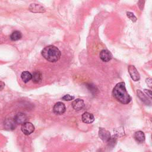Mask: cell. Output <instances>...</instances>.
I'll list each match as a JSON object with an SVG mask.
<instances>
[{"label": "cell", "instance_id": "cell-2", "mask_svg": "<svg viewBox=\"0 0 152 152\" xmlns=\"http://www.w3.org/2000/svg\"><path fill=\"white\" fill-rule=\"evenodd\" d=\"M61 52L59 49L53 46L49 45L46 46L42 51V55L47 61L55 62L58 61L61 57Z\"/></svg>", "mask_w": 152, "mask_h": 152}, {"label": "cell", "instance_id": "cell-15", "mask_svg": "<svg viewBox=\"0 0 152 152\" xmlns=\"http://www.w3.org/2000/svg\"><path fill=\"white\" fill-rule=\"evenodd\" d=\"M137 96L140 97V99L145 104H150V101L148 100V97L145 96V95L142 93V91H141L140 90H137Z\"/></svg>", "mask_w": 152, "mask_h": 152}, {"label": "cell", "instance_id": "cell-11", "mask_svg": "<svg viewBox=\"0 0 152 152\" xmlns=\"http://www.w3.org/2000/svg\"><path fill=\"white\" fill-rule=\"evenodd\" d=\"M82 121L86 124H91L94 121V117L92 113L89 112H84L82 115Z\"/></svg>", "mask_w": 152, "mask_h": 152}, {"label": "cell", "instance_id": "cell-7", "mask_svg": "<svg viewBox=\"0 0 152 152\" xmlns=\"http://www.w3.org/2000/svg\"><path fill=\"white\" fill-rule=\"evenodd\" d=\"M14 120L15 121V122L17 124L23 125L24 123L27 122V116H26V114H24L23 113H18L15 115Z\"/></svg>", "mask_w": 152, "mask_h": 152}, {"label": "cell", "instance_id": "cell-16", "mask_svg": "<svg viewBox=\"0 0 152 152\" xmlns=\"http://www.w3.org/2000/svg\"><path fill=\"white\" fill-rule=\"evenodd\" d=\"M30 11L34 12H43L45 11V9L42 6L39 5V4H31L30 6Z\"/></svg>", "mask_w": 152, "mask_h": 152}, {"label": "cell", "instance_id": "cell-22", "mask_svg": "<svg viewBox=\"0 0 152 152\" xmlns=\"http://www.w3.org/2000/svg\"><path fill=\"white\" fill-rule=\"evenodd\" d=\"M146 83L150 87H151V79L150 78H148L147 79H146Z\"/></svg>", "mask_w": 152, "mask_h": 152}, {"label": "cell", "instance_id": "cell-20", "mask_svg": "<svg viewBox=\"0 0 152 152\" xmlns=\"http://www.w3.org/2000/svg\"><path fill=\"white\" fill-rule=\"evenodd\" d=\"M74 99V96H70L69 94H66L65 96H64L62 97V99L64 100H65V101H70V100H72Z\"/></svg>", "mask_w": 152, "mask_h": 152}, {"label": "cell", "instance_id": "cell-14", "mask_svg": "<svg viewBox=\"0 0 152 152\" xmlns=\"http://www.w3.org/2000/svg\"><path fill=\"white\" fill-rule=\"evenodd\" d=\"M21 78L24 83H27L31 80L32 75L28 71H23L21 74Z\"/></svg>", "mask_w": 152, "mask_h": 152}, {"label": "cell", "instance_id": "cell-5", "mask_svg": "<svg viewBox=\"0 0 152 152\" xmlns=\"http://www.w3.org/2000/svg\"><path fill=\"white\" fill-rule=\"evenodd\" d=\"M66 110L65 104L62 102H57L53 106V112L56 115H62L63 114Z\"/></svg>", "mask_w": 152, "mask_h": 152}, {"label": "cell", "instance_id": "cell-3", "mask_svg": "<svg viewBox=\"0 0 152 152\" xmlns=\"http://www.w3.org/2000/svg\"><path fill=\"white\" fill-rule=\"evenodd\" d=\"M21 129L24 134L28 135L33 132L34 131V126L31 122H27L22 125Z\"/></svg>", "mask_w": 152, "mask_h": 152}, {"label": "cell", "instance_id": "cell-1", "mask_svg": "<svg viewBox=\"0 0 152 152\" xmlns=\"http://www.w3.org/2000/svg\"><path fill=\"white\" fill-rule=\"evenodd\" d=\"M113 97L122 104H128L131 100V97L126 91L125 84L124 82L118 83L112 91Z\"/></svg>", "mask_w": 152, "mask_h": 152}, {"label": "cell", "instance_id": "cell-6", "mask_svg": "<svg viewBox=\"0 0 152 152\" xmlns=\"http://www.w3.org/2000/svg\"><path fill=\"white\" fill-rule=\"evenodd\" d=\"M99 136L104 142H107L110 138V132L103 128H100L99 130Z\"/></svg>", "mask_w": 152, "mask_h": 152}, {"label": "cell", "instance_id": "cell-9", "mask_svg": "<svg viewBox=\"0 0 152 152\" xmlns=\"http://www.w3.org/2000/svg\"><path fill=\"white\" fill-rule=\"evenodd\" d=\"M4 128L5 129L11 131V130H14L16 128L17 124L15 123V122L14 119H7L4 121Z\"/></svg>", "mask_w": 152, "mask_h": 152}, {"label": "cell", "instance_id": "cell-4", "mask_svg": "<svg viewBox=\"0 0 152 152\" xmlns=\"http://www.w3.org/2000/svg\"><path fill=\"white\" fill-rule=\"evenodd\" d=\"M128 70L131 78L134 81H138L140 80V74L134 65H129L128 68Z\"/></svg>", "mask_w": 152, "mask_h": 152}, {"label": "cell", "instance_id": "cell-13", "mask_svg": "<svg viewBox=\"0 0 152 152\" xmlns=\"http://www.w3.org/2000/svg\"><path fill=\"white\" fill-rule=\"evenodd\" d=\"M134 138L137 142H142L145 140V135L142 131H138L135 133Z\"/></svg>", "mask_w": 152, "mask_h": 152}, {"label": "cell", "instance_id": "cell-19", "mask_svg": "<svg viewBox=\"0 0 152 152\" xmlns=\"http://www.w3.org/2000/svg\"><path fill=\"white\" fill-rule=\"evenodd\" d=\"M126 15L128 17V18L133 22H135L137 21V17L134 15V14L131 12H127Z\"/></svg>", "mask_w": 152, "mask_h": 152}, {"label": "cell", "instance_id": "cell-12", "mask_svg": "<svg viewBox=\"0 0 152 152\" xmlns=\"http://www.w3.org/2000/svg\"><path fill=\"white\" fill-rule=\"evenodd\" d=\"M31 75H32L31 80L34 83L37 84V83H40L42 81V75L40 71H34L31 74Z\"/></svg>", "mask_w": 152, "mask_h": 152}, {"label": "cell", "instance_id": "cell-10", "mask_svg": "<svg viewBox=\"0 0 152 152\" xmlns=\"http://www.w3.org/2000/svg\"><path fill=\"white\" fill-rule=\"evenodd\" d=\"M72 106L73 109L77 111L81 110L84 107V103L82 99H77L74 100L72 103Z\"/></svg>", "mask_w": 152, "mask_h": 152}, {"label": "cell", "instance_id": "cell-21", "mask_svg": "<svg viewBox=\"0 0 152 152\" xmlns=\"http://www.w3.org/2000/svg\"><path fill=\"white\" fill-rule=\"evenodd\" d=\"M144 92L151 98V91L150 90L144 89Z\"/></svg>", "mask_w": 152, "mask_h": 152}, {"label": "cell", "instance_id": "cell-17", "mask_svg": "<svg viewBox=\"0 0 152 152\" xmlns=\"http://www.w3.org/2000/svg\"><path fill=\"white\" fill-rule=\"evenodd\" d=\"M22 37V34L19 31H14L10 35V39L11 40L16 41L20 39Z\"/></svg>", "mask_w": 152, "mask_h": 152}, {"label": "cell", "instance_id": "cell-23", "mask_svg": "<svg viewBox=\"0 0 152 152\" xmlns=\"http://www.w3.org/2000/svg\"><path fill=\"white\" fill-rule=\"evenodd\" d=\"M4 86H5V84H4V83H3L2 81H0V91H1V90H2L4 88Z\"/></svg>", "mask_w": 152, "mask_h": 152}, {"label": "cell", "instance_id": "cell-18", "mask_svg": "<svg viewBox=\"0 0 152 152\" xmlns=\"http://www.w3.org/2000/svg\"><path fill=\"white\" fill-rule=\"evenodd\" d=\"M116 136L113 135L112 137H110V139L109 140V141H107V142H109V145H112V146H113L115 145L116 142Z\"/></svg>", "mask_w": 152, "mask_h": 152}, {"label": "cell", "instance_id": "cell-8", "mask_svg": "<svg viewBox=\"0 0 152 152\" xmlns=\"http://www.w3.org/2000/svg\"><path fill=\"white\" fill-rule=\"evenodd\" d=\"M99 56H100V58L101 59V60L105 62H109V61L111 60V59L112 58V55L111 53L109 50H106V49H103L100 52Z\"/></svg>", "mask_w": 152, "mask_h": 152}]
</instances>
